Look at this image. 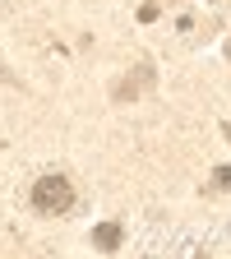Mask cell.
Here are the masks:
<instances>
[{"label": "cell", "mask_w": 231, "mask_h": 259, "mask_svg": "<svg viewBox=\"0 0 231 259\" xmlns=\"http://www.w3.org/2000/svg\"><path fill=\"white\" fill-rule=\"evenodd\" d=\"M32 208H37V213H47V218L70 213V208H74V185H70V176L47 171L37 185H32Z\"/></svg>", "instance_id": "1"}, {"label": "cell", "mask_w": 231, "mask_h": 259, "mask_svg": "<svg viewBox=\"0 0 231 259\" xmlns=\"http://www.w3.org/2000/svg\"><path fill=\"white\" fill-rule=\"evenodd\" d=\"M120 241H125V232H120V222H102L93 232V245L102 250V254H111V250H120Z\"/></svg>", "instance_id": "2"}, {"label": "cell", "mask_w": 231, "mask_h": 259, "mask_svg": "<svg viewBox=\"0 0 231 259\" xmlns=\"http://www.w3.org/2000/svg\"><path fill=\"white\" fill-rule=\"evenodd\" d=\"M144 83H153V65H139L129 79H120V83H116V97H120V102H129V97H134Z\"/></svg>", "instance_id": "3"}, {"label": "cell", "mask_w": 231, "mask_h": 259, "mask_svg": "<svg viewBox=\"0 0 231 259\" xmlns=\"http://www.w3.org/2000/svg\"><path fill=\"white\" fill-rule=\"evenodd\" d=\"M213 185H217V190H231V167H217V176H213Z\"/></svg>", "instance_id": "4"}, {"label": "cell", "mask_w": 231, "mask_h": 259, "mask_svg": "<svg viewBox=\"0 0 231 259\" xmlns=\"http://www.w3.org/2000/svg\"><path fill=\"white\" fill-rule=\"evenodd\" d=\"M222 135H226V139H231V125H226V130H222Z\"/></svg>", "instance_id": "5"}, {"label": "cell", "mask_w": 231, "mask_h": 259, "mask_svg": "<svg viewBox=\"0 0 231 259\" xmlns=\"http://www.w3.org/2000/svg\"><path fill=\"white\" fill-rule=\"evenodd\" d=\"M226 56H231V47H226Z\"/></svg>", "instance_id": "6"}]
</instances>
